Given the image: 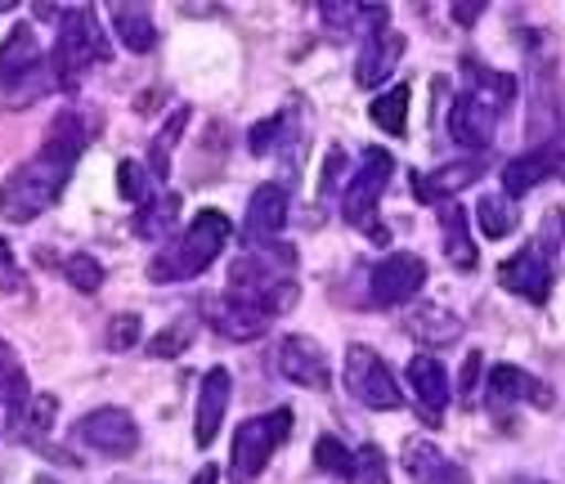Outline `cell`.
<instances>
[{
  "instance_id": "1",
  "label": "cell",
  "mask_w": 565,
  "mask_h": 484,
  "mask_svg": "<svg viewBox=\"0 0 565 484\" xmlns=\"http://www.w3.org/2000/svg\"><path fill=\"white\" fill-rule=\"evenodd\" d=\"M95 117L82 112V108H63L50 130H45V140L41 149L19 166L10 171V180L0 184V216L14 221V225H28L36 221L41 212H50V206L58 202L67 175H73L77 158L86 153V144L95 140Z\"/></svg>"
},
{
  "instance_id": "2",
  "label": "cell",
  "mask_w": 565,
  "mask_h": 484,
  "mask_svg": "<svg viewBox=\"0 0 565 484\" xmlns=\"http://www.w3.org/2000/svg\"><path fill=\"white\" fill-rule=\"evenodd\" d=\"M467 73H471V82L458 90L454 112H449V140L484 153L493 144V135H499L503 112L516 99V77L493 73V67H480V63H467Z\"/></svg>"
},
{
  "instance_id": "3",
  "label": "cell",
  "mask_w": 565,
  "mask_h": 484,
  "mask_svg": "<svg viewBox=\"0 0 565 484\" xmlns=\"http://www.w3.org/2000/svg\"><path fill=\"white\" fill-rule=\"evenodd\" d=\"M234 297L269 310L274 319L288 314L297 305V251L288 243H265V247H247L234 265H230V288Z\"/></svg>"
},
{
  "instance_id": "4",
  "label": "cell",
  "mask_w": 565,
  "mask_h": 484,
  "mask_svg": "<svg viewBox=\"0 0 565 484\" xmlns=\"http://www.w3.org/2000/svg\"><path fill=\"white\" fill-rule=\"evenodd\" d=\"M230 243V216L225 212H198L189 221V229L162 247L153 260H149V279L153 283H184V279H198L202 269H211Z\"/></svg>"
},
{
  "instance_id": "5",
  "label": "cell",
  "mask_w": 565,
  "mask_h": 484,
  "mask_svg": "<svg viewBox=\"0 0 565 484\" xmlns=\"http://www.w3.org/2000/svg\"><path fill=\"white\" fill-rule=\"evenodd\" d=\"M391 175H395V158L386 149H364L355 171L345 180V193H341V216L345 225H355L360 234H369L377 247L391 243V229L382 225V193L391 189Z\"/></svg>"
},
{
  "instance_id": "6",
  "label": "cell",
  "mask_w": 565,
  "mask_h": 484,
  "mask_svg": "<svg viewBox=\"0 0 565 484\" xmlns=\"http://www.w3.org/2000/svg\"><path fill=\"white\" fill-rule=\"evenodd\" d=\"M113 50H108V36L95 19L90 6H77V10H63V23H58V41H54V54H50V67L58 86H82V77L90 73V67L108 63Z\"/></svg>"
},
{
  "instance_id": "7",
  "label": "cell",
  "mask_w": 565,
  "mask_h": 484,
  "mask_svg": "<svg viewBox=\"0 0 565 484\" xmlns=\"http://www.w3.org/2000/svg\"><path fill=\"white\" fill-rule=\"evenodd\" d=\"M292 408H269L247 418L234 431V449H230V484H256L260 471L269 466L274 449H282V440L292 435Z\"/></svg>"
},
{
  "instance_id": "8",
  "label": "cell",
  "mask_w": 565,
  "mask_h": 484,
  "mask_svg": "<svg viewBox=\"0 0 565 484\" xmlns=\"http://www.w3.org/2000/svg\"><path fill=\"white\" fill-rule=\"evenodd\" d=\"M345 390L360 404L377 408V412H399L404 408V390H399L391 364L373 351V345H350L345 351Z\"/></svg>"
},
{
  "instance_id": "9",
  "label": "cell",
  "mask_w": 565,
  "mask_h": 484,
  "mask_svg": "<svg viewBox=\"0 0 565 484\" xmlns=\"http://www.w3.org/2000/svg\"><path fill=\"white\" fill-rule=\"evenodd\" d=\"M422 288H427V260L413 256V251H391V256H382V260L373 265V273H369V297H373V305H382V310L413 301Z\"/></svg>"
},
{
  "instance_id": "10",
  "label": "cell",
  "mask_w": 565,
  "mask_h": 484,
  "mask_svg": "<svg viewBox=\"0 0 565 484\" xmlns=\"http://www.w3.org/2000/svg\"><path fill=\"white\" fill-rule=\"evenodd\" d=\"M198 314H202V323H206L211 332L225 336V341H252V336H265L269 323H274L269 310H260V305H252V301H243V297H234V292L202 297V301H198Z\"/></svg>"
},
{
  "instance_id": "11",
  "label": "cell",
  "mask_w": 565,
  "mask_h": 484,
  "mask_svg": "<svg viewBox=\"0 0 565 484\" xmlns=\"http://www.w3.org/2000/svg\"><path fill=\"white\" fill-rule=\"evenodd\" d=\"M73 435L86 449H95L99 458H113V462H121V458H130L139 449V427H135V418L126 408H95V412H86Z\"/></svg>"
},
{
  "instance_id": "12",
  "label": "cell",
  "mask_w": 565,
  "mask_h": 484,
  "mask_svg": "<svg viewBox=\"0 0 565 484\" xmlns=\"http://www.w3.org/2000/svg\"><path fill=\"white\" fill-rule=\"evenodd\" d=\"M552 279H556V273H552V256L539 243L521 247L516 256H508L499 265V288L512 292V297H521V301H530V305H547Z\"/></svg>"
},
{
  "instance_id": "13",
  "label": "cell",
  "mask_w": 565,
  "mask_h": 484,
  "mask_svg": "<svg viewBox=\"0 0 565 484\" xmlns=\"http://www.w3.org/2000/svg\"><path fill=\"white\" fill-rule=\"evenodd\" d=\"M274 368L282 381L292 386H306V390H328L332 386V373H328V355L319 351V345L310 336H282L278 351H274Z\"/></svg>"
},
{
  "instance_id": "14",
  "label": "cell",
  "mask_w": 565,
  "mask_h": 484,
  "mask_svg": "<svg viewBox=\"0 0 565 484\" xmlns=\"http://www.w3.org/2000/svg\"><path fill=\"white\" fill-rule=\"evenodd\" d=\"M484 171H489V158H484V153L445 162V166H436V171H413V197H417L422 206H440V202H449L454 193H462L467 184H476Z\"/></svg>"
},
{
  "instance_id": "15",
  "label": "cell",
  "mask_w": 565,
  "mask_h": 484,
  "mask_svg": "<svg viewBox=\"0 0 565 484\" xmlns=\"http://www.w3.org/2000/svg\"><path fill=\"white\" fill-rule=\"evenodd\" d=\"M282 225H288V189L282 184H260L247 197V216H243V247H265L278 243Z\"/></svg>"
},
{
  "instance_id": "16",
  "label": "cell",
  "mask_w": 565,
  "mask_h": 484,
  "mask_svg": "<svg viewBox=\"0 0 565 484\" xmlns=\"http://www.w3.org/2000/svg\"><path fill=\"white\" fill-rule=\"evenodd\" d=\"M230 368H211L198 386V408H193V444L198 449H211L225 427V408H230Z\"/></svg>"
},
{
  "instance_id": "17",
  "label": "cell",
  "mask_w": 565,
  "mask_h": 484,
  "mask_svg": "<svg viewBox=\"0 0 565 484\" xmlns=\"http://www.w3.org/2000/svg\"><path fill=\"white\" fill-rule=\"evenodd\" d=\"M489 408L493 412H503L512 404H539V408H552V386L539 381L534 373L516 368V364H499V368H489Z\"/></svg>"
},
{
  "instance_id": "18",
  "label": "cell",
  "mask_w": 565,
  "mask_h": 484,
  "mask_svg": "<svg viewBox=\"0 0 565 484\" xmlns=\"http://www.w3.org/2000/svg\"><path fill=\"white\" fill-rule=\"evenodd\" d=\"M408 386L417 395V418L427 427H440L445 422V404H449V373L436 355H413L408 364Z\"/></svg>"
},
{
  "instance_id": "19",
  "label": "cell",
  "mask_w": 565,
  "mask_h": 484,
  "mask_svg": "<svg viewBox=\"0 0 565 484\" xmlns=\"http://www.w3.org/2000/svg\"><path fill=\"white\" fill-rule=\"evenodd\" d=\"M399 58H404V36L399 32H391V28L369 32L364 50L355 54V86L360 90H377L382 82H391Z\"/></svg>"
},
{
  "instance_id": "20",
  "label": "cell",
  "mask_w": 565,
  "mask_h": 484,
  "mask_svg": "<svg viewBox=\"0 0 565 484\" xmlns=\"http://www.w3.org/2000/svg\"><path fill=\"white\" fill-rule=\"evenodd\" d=\"M552 175H565V153L552 149V144H543V149L521 153V158H512V162L503 166V193L516 202V197H525L530 189H539V184L552 180Z\"/></svg>"
},
{
  "instance_id": "21",
  "label": "cell",
  "mask_w": 565,
  "mask_h": 484,
  "mask_svg": "<svg viewBox=\"0 0 565 484\" xmlns=\"http://www.w3.org/2000/svg\"><path fill=\"white\" fill-rule=\"evenodd\" d=\"M404 471L413 475V484H471L467 466L454 462L449 453H440L431 440H408L404 444Z\"/></svg>"
},
{
  "instance_id": "22",
  "label": "cell",
  "mask_w": 565,
  "mask_h": 484,
  "mask_svg": "<svg viewBox=\"0 0 565 484\" xmlns=\"http://www.w3.org/2000/svg\"><path fill=\"white\" fill-rule=\"evenodd\" d=\"M36 67H41V45H36L32 28L19 23L6 41H0V90L23 86V82L36 73Z\"/></svg>"
},
{
  "instance_id": "23",
  "label": "cell",
  "mask_w": 565,
  "mask_h": 484,
  "mask_svg": "<svg viewBox=\"0 0 565 484\" xmlns=\"http://www.w3.org/2000/svg\"><path fill=\"white\" fill-rule=\"evenodd\" d=\"M440 243H445V256L458 273H471L476 260H480V247L467 229V212L458 202H440Z\"/></svg>"
},
{
  "instance_id": "24",
  "label": "cell",
  "mask_w": 565,
  "mask_h": 484,
  "mask_svg": "<svg viewBox=\"0 0 565 484\" xmlns=\"http://www.w3.org/2000/svg\"><path fill=\"white\" fill-rule=\"evenodd\" d=\"M180 212H184V197H180V193H158V197H149V202L135 212L130 234H135V238H149V243H158V238L175 234Z\"/></svg>"
},
{
  "instance_id": "25",
  "label": "cell",
  "mask_w": 565,
  "mask_h": 484,
  "mask_svg": "<svg viewBox=\"0 0 565 484\" xmlns=\"http://www.w3.org/2000/svg\"><path fill=\"white\" fill-rule=\"evenodd\" d=\"M108 14H113V28H117V36L130 54H149L158 45V23L145 6H126V0H117V6H108Z\"/></svg>"
},
{
  "instance_id": "26",
  "label": "cell",
  "mask_w": 565,
  "mask_h": 484,
  "mask_svg": "<svg viewBox=\"0 0 565 484\" xmlns=\"http://www.w3.org/2000/svg\"><path fill=\"white\" fill-rule=\"evenodd\" d=\"M54 408H58V399H54V395H32L23 408H14V412H10L14 440H23V444L41 449V444H45V431L54 427Z\"/></svg>"
},
{
  "instance_id": "27",
  "label": "cell",
  "mask_w": 565,
  "mask_h": 484,
  "mask_svg": "<svg viewBox=\"0 0 565 484\" xmlns=\"http://www.w3.org/2000/svg\"><path fill=\"white\" fill-rule=\"evenodd\" d=\"M189 117H193V108L180 104V108L162 121V130L153 135V144H149V171H153V180H171V149L180 144V135H184Z\"/></svg>"
},
{
  "instance_id": "28",
  "label": "cell",
  "mask_w": 565,
  "mask_h": 484,
  "mask_svg": "<svg viewBox=\"0 0 565 484\" xmlns=\"http://www.w3.org/2000/svg\"><path fill=\"white\" fill-rule=\"evenodd\" d=\"M476 216H480V229H484V238H512L516 234V225H521V212H516V202L503 193H489V197H480V206H476Z\"/></svg>"
},
{
  "instance_id": "29",
  "label": "cell",
  "mask_w": 565,
  "mask_h": 484,
  "mask_svg": "<svg viewBox=\"0 0 565 484\" xmlns=\"http://www.w3.org/2000/svg\"><path fill=\"white\" fill-rule=\"evenodd\" d=\"M408 104H413V90L408 86H391L386 95H377L373 104H369V117H373V126H382L386 135H399L408 130Z\"/></svg>"
},
{
  "instance_id": "30",
  "label": "cell",
  "mask_w": 565,
  "mask_h": 484,
  "mask_svg": "<svg viewBox=\"0 0 565 484\" xmlns=\"http://www.w3.org/2000/svg\"><path fill=\"white\" fill-rule=\"evenodd\" d=\"M0 399L10 404V412L23 408V404L32 399V390H28V373H23V364H19V355L10 351V341H6V336H0Z\"/></svg>"
},
{
  "instance_id": "31",
  "label": "cell",
  "mask_w": 565,
  "mask_h": 484,
  "mask_svg": "<svg viewBox=\"0 0 565 484\" xmlns=\"http://www.w3.org/2000/svg\"><path fill=\"white\" fill-rule=\"evenodd\" d=\"M408 332H413V336H422L427 345H449V341H458L462 323H458L449 310L427 305V314H413V319H408Z\"/></svg>"
},
{
  "instance_id": "32",
  "label": "cell",
  "mask_w": 565,
  "mask_h": 484,
  "mask_svg": "<svg viewBox=\"0 0 565 484\" xmlns=\"http://www.w3.org/2000/svg\"><path fill=\"white\" fill-rule=\"evenodd\" d=\"M345 484H391V466H386V453L377 444H364L355 449V466H350Z\"/></svg>"
},
{
  "instance_id": "33",
  "label": "cell",
  "mask_w": 565,
  "mask_h": 484,
  "mask_svg": "<svg viewBox=\"0 0 565 484\" xmlns=\"http://www.w3.org/2000/svg\"><path fill=\"white\" fill-rule=\"evenodd\" d=\"M63 279L73 283L77 292H86V297H90V292H99V288H104V265H99L90 251H77V256H67V260H63Z\"/></svg>"
},
{
  "instance_id": "34",
  "label": "cell",
  "mask_w": 565,
  "mask_h": 484,
  "mask_svg": "<svg viewBox=\"0 0 565 484\" xmlns=\"http://www.w3.org/2000/svg\"><path fill=\"white\" fill-rule=\"evenodd\" d=\"M315 466L323 471V475H350V466H355V449H345L337 435H319L315 440Z\"/></svg>"
},
{
  "instance_id": "35",
  "label": "cell",
  "mask_w": 565,
  "mask_h": 484,
  "mask_svg": "<svg viewBox=\"0 0 565 484\" xmlns=\"http://www.w3.org/2000/svg\"><path fill=\"white\" fill-rule=\"evenodd\" d=\"M139 336H145V323H139V314H113L108 327H104V345L113 355H126L139 345Z\"/></svg>"
},
{
  "instance_id": "36",
  "label": "cell",
  "mask_w": 565,
  "mask_h": 484,
  "mask_svg": "<svg viewBox=\"0 0 565 484\" xmlns=\"http://www.w3.org/2000/svg\"><path fill=\"white\" fill-rule=\"evenodd\" d=\"M193 345V323L189 319H180V323H171V327H162L153 341H149V355L153 359H175V355H184Z\"/></svg>"
},
{
  "instance_id": "37",
  "label": "cell",
  "mask_w": 565,
  "mask_h": 484,
  "mask_svg": "<svg viewBox=\"0 0 565 484\" xmlns=\"http://www.w3.org/2000/svg\"><path fill=\"white\" fill-rule=\"evenodd\" d=\"M278 135H288V112H274V117H265L260 126H252V135H247V149H252L256 158H265V153L274 149Z\"/></svg>"
},
{
  "instance_id": "38",
  "label": "cell",
  "mask_w": 565,
  "mask_h": 484,
  "mask_svg": "<svg viewBox=\"0 0 565 484\" xmlns=\"http://www.w3.org/2000/svg\"><path fill=\"white\" fill-rule=\"evenodd\" d=\"M117 189H121L126 202H139V206L149 202V180H145V171H139V162H130V158L117 166Z\"/></svg>"
},
{
  "instance_id": "39",
  "label": "cell",
  "mask_w": 565,
  "mask_h": 484,
  "mask_svg": "<svg viewBox=\"0 0 565 484\" xmlns=\"http://www.w3.org/2000/svg\"><path fill=\"white\" fill-rule=\"evenodd\" d=\"M23 288H28V273L19 269V260H14L10 243L0 238V292H23Z\"/></svg>"
},
{
  "instance_id": "40",
  "label": "cell",
  "mask_w": 565,
  "mask_h": 484,
  "mask_svg": "<svg viewBox=\"0 0 565 484\" xmlns=\"http://www.w3.org/2000/svg\"><path fill=\"white\" fill-rule=\"evenodd\" d=\"M319 14H323V23L328 28H350V23H360L364 19V6H319Z\"/></svg>"
},
{
  "instance_id": "41",
  "label": "cell",
  "mask_w": 565,
  "mask_h": 484,
  "mask_svg": "<svg viewBox=\"0 0 565 484\" xmlns=\"http://www.w3.org/2000/svg\"><path fill=\"white\" fill-rule=\"evenodd\" d=\"M480 368H484L480 351H467V359H462V377H458V395H462V399L476 390V381H480Z\"/></svg>"
},
{
  "instance_id": "42",
  "label": "cell",
  "mask_w": 565,
  "mask_h": 484,
  "mask_svg": "<svg viewBox=\"0 0 565 484\" xmlns=\"http://www.w3.org/2000/svg\"><path fill=\"white\" fill-rule=\"evenodd\" d=\"M561 229H565V216H561V212H547V216H543V238H539V247H543L547 256L561 247Z\"/></svg>"
},
{
  "instance_id": "43",
  "label": "cell",
  "mask_w": 565,
  "mask_h": 484,
  "mask_svg": "<svg viewBox=\"0 0 565 484\" xmlns=\"http://www.w3.org/2000/svg\"><path fill=\"white\" fill-rule=\"evenodd\" d=\"M484 10H489L484 0H471V6H454V23H458V28H471V23H476Z\"/></svg>"
},
{
  "instance_id": "44",
  "label": "cell",
  "mask_w": 565,
  "mask_h": 484,
  "mask_svg": "<svg viewBox=\"0 0 565 484\" xmlns=\"http://www.w3.org/2000/svg\"><path fill=\"white\" fill-rule=\"evenodd\" d=\"M193 484H221V471H216V466H202V471L193 475Z\"/></svg>"
}]
</instances>
